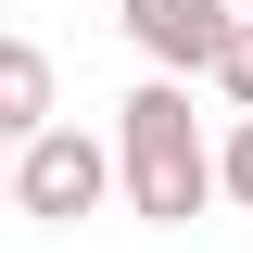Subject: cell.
<instances>
[{"label": "cell", "instance_id": "1", "mask_svg": "<svg viewBox=\"0 0 253 253\" xmlns=\"http://www.w3.org/2000/svg\"><path fill=\"white\" fill-rule=\"evenodd\" d=\"M114 190L139 228H190L203 203H215V139H203V114H190L177 76H139L114 114Z\"/></svg>", "mask_w": 253, "mask_h": 253}, {"label": "cell", "instance_id": "2", "mask_svg": "<svg viewBox=\"0 0 253 253\" xmlns=\"http://www.w3.org/2000/svg\"><path fill=\"white\" fill-rule=\"evenodd\" d=\"M114 203V139L101 126H76V114H51L13 152V215H38V228H76V215H101Z\"/></svg>", "mask_w": 253, "mask_h": 253}, {"label": "cell", "instance_id": "3", "mask_svg": "<svg viewBox=\"0 0 253 253\" xmlns=\"http://www.w3.org/2000/svg\"><path fill=\"white\" fill-rule=\"evenodd\" d=\"M126 13V38H139V63H152V76H215V51H228V26H241V13H228V0H114Z\"/></svg>", "mask_w": 253, "mask_h": 253}, {"label": "cell", "instance_id": "4", "mask_svg": "<svg viewBox=\"0 0 253 253\" xmlns=\"http://www.w3.org/2000/svg\"><path fill=\"white\" fill-rule=\"evenodd\" d=\"M51 114H63V76H51V51H38V38H0V152H26Z\"/></svg>", "mask_w": 253, "mask_h": 253}, {"label": "cell", "instance_id": "5", "mask_svg": "<svg viewBox=\"0 0 253 253\" xmlns=\"http://www.w3.org/2000/svg\"><path fill=\"white\" fill-rule=\"evenodd\" d=\"M215 203L253 215V114H228V139H215Z\"/></svg>", "mask_w": 253, "mask_h": 253}, {"label": "cell", "instance_id": "6", "mask_svg": "<svg viewBox=\"0 0 253 253\" xmlns=\"http://www.w3.org/2000/svg\"><path fill=\"white\" fill-rule=\"evenodd\" d=\"M215 89H228V114H253V13L228 26V51H215Z\"/></svg>", "mask_w": 253, "mask_h": 253}, {"label": "cell", "instance_id": "7", "mask_svg": "<svg viewBox=\"0 0 253 253\" xmlns=\"http://www.w3.org/2000/svg\"><path fill=\"white\" fill-rule=\"evenodd\" d=\"M0 203H13V152H0Z\"/></svg>", "mask_w": 253, "mask_h": 253}]
</instances>
